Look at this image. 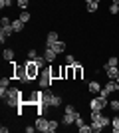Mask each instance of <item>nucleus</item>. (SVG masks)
<instances>
[{
	"label": "nucleus",
	"mask_w": 119,
	"mask_h": 133,
	"mask_svg": "<svg viewBox=\"0 0 119 133\" xmlns=\"http://www.w3.org/2000/svg\"><path fill=\"white\" fill-rule=\"evenodd\" d=\"M6 101V105L8 107H18L20 105V101H22V89L18 88H8L6 89V95L2 97Z\"/></svg>",
	"instance_id": "f257e3e1"
},
{
	"label": "nucleus",
	"mask_w": 119,
	"mask_h": 133,
	"mask_svg": "<svg viewBox=\"0 0 119 133\" xmlns=\"http://www.w3.org/2000/svg\"><path fill=\"white\" fill-rule=\"evenodd\" d=\"M10 66H12V78H14V79H20L22 83L32 82V79L28 78V72H26V64H16V62L12 60Z\"/></svg>",
	"instance_id": "f03ea898"
},
{
	"label": "nucleus",
	"mask_w": 119,
	"mask_h": 133,
	"mask_svg": "<svg viewBox=\"0 0 119 133\" xmlns=\"http://www.w3.org/2000/svg\"><path fill=\"white\" fill-rule=\"evenodd\" d=\"M52 82H54V78H52L50 68H42V72H40V76H38V85H40V89L52 88Z\"/></svg>",
	"instance_id": "7ed1b4c3"
},
{
	"label": "nucleus",
	"mask_w": 119,
	"mask_h": 133,
	"mask_svg": "<svg viewBox=\"0 0 119 133\" xmlns=\"http://www.w3.org/2000/svg\"><path fill=\"white\" fill-rule=\"evenodd\" d=\"M109 105V97H105V95H97V97H93V99L89 101V111H101L103 107Z\"/></svg>",
	"instance_id": "20e7f679"
},
{
	"label": "nucleus",
	"mask_w": 119,
	"mask_h": 133,
	"mask_svg": "<svg viewBox=\"0 0 119 133\" xmlns=\"http://www.w3.org/2000/svg\"><path fill=\"white\" fill-rule=\"evenodd\" d=\"M26 72H28V78L30 79H38V76H40L42 70H40V66L36 64L34 60H28V62H26Z\"/></svg>",
	"instance_id": "39448f33"
},
{
	"label": "nucleus",
	"mask_w": 119,
	"mask_h": 133,
	"mask_svg": "<svg viewBox=\"0 0 119 133\" xmlns=\"http://www.w3.org/2000/svg\"><path fill=\"white\" fill-rule=\"evenodd\" d=\"M91 121H99L103 127H107V125H111V117L101 111H91Z\"/></svg>",
	"instance_id": "423d86ee"
},
{
	"label": "nucleus",
	"mask_w": 119,
	"mask_h": 133,
	"mask_svg": "<svg viewBox=\"0 0 119 133\" xmlns=\"http://www.w3.org/2000/svg\"><path fill=\"white\" fill-rule=\"evenodd\" d=\"M36 131H42V133H50V119H44L42 115H38L36 119Z\"/></svg>",
	"instance_id": "0eeeda50"
},
{
	"label": "nucleus",
	"mask_w": 119,
	"mask_h": 133,
	"mask_svg": "<svg viewBox=\"0 0 119 133\" xmlns=\"http://www.w3.org/2000/svg\"><path fill=\"white\" fill-rule=\"evenodd\" d=\"M79 115V111H66L64 109V117H62V123L64 125H72L75 123V117Z\"/></svg>",
	"instance_id": "6e6552de"
},
{
	"label": "nucleus",
	"mask_w": 119,
	"mask_h": 133,
	"mask_svg": "<svg viewBox=\"0 0 119 133\" xmlns=\"http://www.w3.org/2000/svg\"><path fill=\"white\" fill-rule=\"evenodd\" d=\"M103 72H105V76H107L109 79H117L119 66H107V64H103Z\"/></svg>",
	"instance_id": "1a4fd4ad"
},
{
	"label": "nucleus",
	"mask_w": 119,
	"mask_h": 133,
	"mask_svg": "<svg viewBox=\"0 0 119 133\" xmlns=\"http://www.w3.org/2000/svg\"><path fill=\"white\" fill-rule=\"evenodd\" d=\"M44 58H46V62H48V64H54V62H56V58H58V54L52 50V48H48V46H46V50H44Z\"/></svg>",
	"instance_id": "9d476101"
},
{
	"label": "nucleus",
	"mask_w": 119,
	"mask_h": 133,
	"mask_svg": "<svg viewBox=\"0 0 119 133\" xmlns=\"http://www.w3.org/2000/svg\"><path fill=\"white\" fill-rule=\"evenodd\" d=\"M105 89H107L109 94H115V91H119V82H117V79H107V83H105Z\"/></svg>",
	"instance_id": "9b49d317"
},
{
	"label": "nucleus",
	"mask_w": 119,
	"mask_h": 133,
	"mask_svg": "<svg viewBox=\"0 0 119 133\" xmlns=\"http://www.w3.org/2000/svg\"><path fill=\"white\" fill-rule=\"evenodd\" d=\"M101 88H103V85H101L99 82H95V79L87 83V91H89V94H99V91H101Z\"/></svg>",
	"instance_id": "f8f14e48"
},
{
	"label": "nucleus",
	"mask_w": 119,
	"mask_h": 133,
	"mask_svg": "<svg viewBox=\"0 0 119 133\" xmlns=\"http://www.w3.org/2000/svg\"><path fill=\"white\" fill-rule=\"evenodd\" d=\"M50 48L56 52V54H64V52H66V48H68V44H66V42H62V40H58L56 44L50 46Z\"/></svg>",
	"instance_id": "ddd939ff"
},
{
	"label": "nucleus",
	"mask_w": 119,
	"mask_h": 133,
	"mask_svg": "<svg viewBox=\"0 0 119 133\" xmlns=\"http://www.w3.org/2000/svg\"><path fill=\"white\" fill-rule=\"evenodd\" d=\"M58 32H48V36H46V46H48V48H50V46H54L58 42Z\"/></svg>",
	"instance_id": "4468645a"
},
{
	"label": "nucleus",
	"mask_w": 119,
	"mask_h": 133,
	"mask_svg": "<svg viewBox=\"0 0 119 133\" xmlns=\"http://www.w3.org/2000/svg\"><path fill=\"white\" fill-rule=\"evenodd\" d=\"M62 103H64L62 95H54V94H50V107H60Z\"/></svg>",
	"instance_id": "2eb2a0df"
},
{
	"label": "nucleus",
	"mask_w": 119,
	"mask_h": 133,
	"mask_svg": "<svg viewBox=\"0 0 119 133\" xmlns=\"http://www.w3.org/2000/svg\"><path fill=\"white\" fill-rule=\"evenodd\" d=\"M14 56H16V52L12 50V48H4V52H2V58H4L6 62H12V60H14Z\"/></svg>",
	"instance_id": "dca6fc26"
},
{
	"label": "nucleus",
	"mask_w": 119,
	"mask_h": 133,
	"mask_svg": "<svg viewBox=\"0 0 119 133\" xmlns=\"http://www.w3.org/2000/svg\"><path fill=\"white\" fill-rule=\"evenodd\" d=\"M74 78L75 79H81V78H83V66H81L79 62L74 66Z\"/></svg>",
	"instance_id": "f3484780"
},
{
	"label": "nucleus",
	"mask_w": 119,
	"mask_h": 133,
	"mask_svg": "<svg viewBox=\"0 0 119 133\" xmlns=\"http://www.w3.org/2000/svg\"><path fill=\"white\" fill-rule=\"evenodd\" d=\"M12 28H14V32H22L24 30V22L20 20V18H16V20H12Z\"/></svg>",
	"instance_id": "a211bd4d"
},
{
	"label": "nucleus",
	"mask_w": 119,
	"mask_h": 133,
	"mask_svg": "<svg viewBox=\"0 0 119 133\" xmlns=\"http://www.w3.org/2000/svg\"><path fill=\"white\" fill-rule=\"evenodd\" d=\"M18 18H20V20H22V22L26 24V22H30V18H32V14H30L28 10H22V12H20V16H18Z\"/></svg>",
	"instance_id": "6ab92c4d"
},
{
	"label": "nucleus",
	"mask_w": 119,
	"mask_h": 133,
	"mask_svg": "<svg viewBox=\"0 0 119 133\" xmlns=\"http://www.w3.org/2000/svg\"><path fill=\"white\" fill-rule=\"evenodd\" d=\"M85 8H87L89 14H93V12H97V8H99V2H89V4H85Z\"/></svg>",
	"instance_id": "aec40b11"
},
{
	"label": "nucleus",
	"mask_w": 119,
	"mask_h": 133,
	"mask_svg": "<svg viewBox=\"0 0 119 133\" xmlns=\"http://www.w3.org/2000/svg\"><path fill=\"white\" fill-rule=\"evenodd\" d=\"M111 129H113V133H119V115L111 119Z\"/></svg>",
	"instance_id": "412c9836"
},
{
	"label": "nucleus",
	"mask_w": 119,
	"mask_h": 133,
	"mask_svg": "<svg viewBox=\"0 0 119 133\" xmlns=\"http://www.w3.org/2000/svg\"><path fill=\"white\" fill-rule=\"evenodd\" d=\"M66 79H75L74 78V66H66Z\"/></svg>",
	"instance_id": "4be33fe9"
},
{
	"label": "nucleus",
	"mask_w": 119,
	"mask_h": 133,
	"mask_svg": "<svg viewBox=\"0 0 119 133\" xmlns=\"http://www.w3.org/2000/svg\"><path fill=\"white\" fill-rule=\"evenodd\" d=\"M0 32L4 34V36H12V34H14V28H12V24H10V26H2Z\"/></svg>",
	"instance_id": "5701e85b"
},
{
	"label": "nucleus",
	"mask_w": 119,
	"mask_h": 133,
	"mask_svg": "<svg viewBox=\"0 0 119 133\" xmlns=\"http://www.w3.org/2000/svg\"><path fill=\"white\" fill-rule=\"evenodd\" d=\"M109 107H111L115 113H119V99H111L109 101Z\"/></svg>",
	"instance_id": "b1692460"
},
{
	"label": "nucleus",
	"mask_w": 119,
	"mask_h": 133,
	"mask_svg": "<svg viewBox=\"0 0 119 133\" xmlns=\"http://www.w3.org/2000/svg\"><path fill=\"white\" fill-rule=\"evenodd\" d=\"M75 64H78V62H75V58H74L72 54L66 56V66H75Z\"/></svg>",
	"instance_id": "393cba45"
},
{
	"label": "nucleus",
	"mask_w": 119,
	"mask_h": 133,
	"mask_svg": "<svg viewBox=\"0 0 119 133\" xmlns=\"http://www.w3.org/2000/svg\"><path fill=\"white\" fill-rule=\"evenodd\" d=\"M109 14H111V16H117L119 14V4H111L109 6Z\"/></svg>",
	"instance_id": "a878e982"
},
{
	"label": "nucleus",
	"mask_w": 119,
	"mask_h": 133,
	"mask_svg": "<svg viewBox=\"0 0 119 133\" xmlns=\"http://www.w3.org/2000/svg\"><path fill=\"white\" fill-rule=\"evenodd\" d=\"M38 50H34V48H30L28 50V60H36V58H38Z\"/></svg>",
	"instance_id": "bb28decb"
},
{
	"label": "nucleus",
	"mask_w": 119,
	"mask_h": 133,
	"mask_svg": "<svg viewBox=\"0 0 119 133\" xmlns=\"http://www.w3.org/2000/svg\"><path fill=\"white\" fill-rule=\"evenodd\" d=\"M58 127H60V123H58L56 119H50V133H54Z\"/></svg>",
	"instance_id": "cd10ccee"
},
{
	"label": "nucleus",
	"mask_w": 119,
	"mask_h": 133,
	"mask_svg": "<svg viewBox=\"0 0 119 133\" xmlns=\"http://www.w3.org/2000/svg\"><path fill=\"white\" fill-rule=\"evenodd\" d=\"M16 4L22 8V10H26L28 8V4H30V0H16Z\"/></svg>",
	"instance_id": "c85d7f7f"
},
{
	"label": "nucleus",
	"mask_w": 119,
	"mask_h": 133,
	"mask_svg": "<svg viewBox=\"0 0 119 133\" xmlns=\"http://www.w3.org/2000/svg\"><path fill=\"white\" fill-rule=\"evenodd\" d=\"M78 131H79V133H89V131H91V125H87V123H83V125H81V127H79Z\"/></svg>",
	"instance_id": "c756f323"
},
{
	"label": "nucleus",
	"mask_w": 119,
	"mask_h": 133,
	"mask_svg": "<svg viewBox=\"0 0 119 133\" xmlns=\"http://www.w3.org/2000/svg\"><path fill=\"white\" fill-rule=\"evenodd\" d=\"M12 24V20L8 16H2V20H0V26H10Z\"/></svg>",
	"instance_id": "7c9ffc66"
},
{
	"label": "nucleus",
	"mask_w": 119,
	"mask_h": 133,
	"mask_svg": "<svg viewBox=\"0 0 119 133\" xmlns=\"http://www.w3.org/2000/svg\"><path fill=\"white\" fill-rule=\"evenodd\" d=\"M107 66H119V60L115 58V56H111V58L107 60Z\"/></svg>",
	"instance_id": "2f4dec72"
},
{
	"label": "nucleus",
	"mask_w": 119,
	"mask_h": 133,
	"mask_svg": "<svg viewBox=\"0 0 119 133\" xmlns=\"http://www.w3.org/2000/svg\"><path fill=\"white\" fill-rule=\"evenodd\" d=\"M8 85H10V79H8V78L4 76V78L0 79V88H8Z\"/></svg>",
	"instance_id": "473e14b6"
},
{
	"label": "nucleus",
	"mask_w": 119,
	"mask_h": 133,
	"mask_svg": "<svg viewBox=\"0 0 119 133\" xmlns=\"http://www.w3.org/2000/svg\"><path fill=\"white\" fill-rule=\"evenodd\" d=\"M83 123H85V121H83V117H81V115H78V117H75V125H78V129L81 127Z\"/></svg>",
	"instance_id": "72a5a7b5"
},
{
	"label": "nucleus",
	"mask_w": 119,
	"mask_h": 133,
	"mask_svg": "<svg viewBox=\"0 0 119 133\" xmlns=\"http://www.w3.org/2000/svg\"><path fill=\"white\" fill-rule=\"evenodd\" d=\"M12 4V0H0V8H8Z\"/></svg>",
	"instance_id": "f704fd0d"
},
{
	"label": "nucleus",
	"mask_w": 119,
	"mask_h": 133,
	"mask_svg": "<svg viewBox=\"0 0 119 133\" xmlns=\"http://www.w3.org/2000/svg\"><path fill=\"white\" fill-rule=\"evenodd\" d=\"M34 129H36V125H28V127H26V133H34Z\"/></svg>",
	"instance_id": "c9c22d12"
},
{
	"label": "nucleus",
	"mask_w": 119,
	"mask_h": 133,
	"mask_svg": "<svg viewBox=\"0 0 119 133\" xmlns=\"http://www.w3.org/2000/svg\"><path fill=\"white\" fill-rule=\"evenodd\" d=\"M83 2H85V4H89V2H95V0H83Z\"/></svg>",
	"instance_id": "e433bc0d"
},
{
	"label": "nucleus",
	"mask_w": 119,
	"mask_h": 133,
	"mask_svg": "<svg viewBox=\"0 0 119 133\" xmlns=\"http://www.w3.org/2000/svg\"><path fill=\"white\" fill-rule=\"evenodd\" d=\"M113 4H119V0H113Z\"/></svg>",
	"instance_id": "4c0bfd02"
},
{
	"label": "nucleus",
	"mask_w": 119,
	"mask_h": 133,
	"mask_svg": "<svg viewBox=\"0 0 119 133\" xmlns=\"http://www.w3.org/2000/svg\"><path fill=\"white\" fill-rule=\"evenodd\" d=\"M95 2H101V0H95Z\"/></svg>",
	"instance_id": "58836bf2"
},
{
	"label": "nucleus",
	"mask_w": 119,
	"mask_h": 133,
	"mask_svg": "<svg viewBox=\"0 0 119 133\" xmlns=\"http://www.w3.org/2000/svg\"><path fill=\"white\" fill-rule=\"evenodd\" d=\"M117 82H119V76H117Z\"/></svg>",
	"instance_id": "ea45409f"
}]
</instances>
